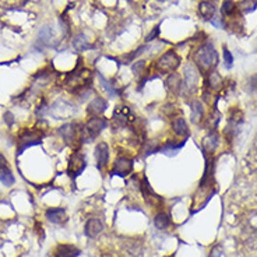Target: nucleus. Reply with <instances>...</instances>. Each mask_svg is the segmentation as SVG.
Returning <instances> with one entry per match:
<instances>
[{
  "instance_id": "1",
  "label": "nucleus",
  "mask_w": 257,
  "mask_h": 257,
  "mask_svg": "<svg viewBox=\"0 0 257 257\" xmlns=\"http://www.w3.org/2000/svg\"><path fill=\"white\" fill-rule=\"evenodd\" d=\"M194 65L200 73L210 74L218 65V53L213 44H203L194 53Z\"/></svg>"
},
{
  "instance_id": "2",
  "label": "nucleus",
  "mask_w": 257,
  "mask_h": 257,
  "mask_svg": "<svg viewBox=\"0 0 257 257\" xmlns=\"http://www.w3.org/2000/svg\"><path fill=\"white\" fill-rule=\"evenodd\" d=\"M106 126H108L106 118L91 116L84 125H81V143H89L95 140L106 129Z\"/></svg>"
},
{
  "instance_id": "3",
  "label": "nucleus",
  "mask_w": 257,
  "mask_h": 257,
  "mask_svg": "<svg viewBox=\"0 0 257 257\" xmlns=\"http://www.w3.org/2000/svg\"><path fill=\"white\" fill-rule=\"evenodd\" d=\"M136 115L129 106L126 105H118L115 110H113V115L110 119V125L113 129H130L134 123H136Z\"/></svg>"
},
{
  "instance_id": "4",
  "label": "nucleus",
  "mask_w": 257,
  "mask_h": 257,
  "mask_svg": "<svg viewBox=\"0 0 257 257\" xmlns=\"http://www.w3.org/2000/svg\"><path fill=\"white\" fill-rule=\"evenodd\" d=\"M45 137V133L42 132V129H25L24 132L20 133L18 139H17V154L20 155L24 153V150H27L28 147L41 144V141Z\"/></svg>"
},
{
  "instance_id": "5",
  "label": "nucleus",
  "mask_w": 257,
  "mask_h": 257,
  "mask_svg": "<svg viewBox=\"0 0 257 257\" xmlns=\"http://www.w3.org/2000/svg\"><path fill=\"white\" fill-rule=\"evenodd\" d=\"M179 66H180V58H179L176 51H173V49H169L168 52H165L155 62V70L160 74L175 73Z\"/></svg>"
},
{
  "instance_id": "6",
  "label": "nucleus",
  "mask_w": 257,
  "mask_h": 257,
  "mask_svg": "<svg viewBox=\"0 0 257 257\" xmlns=\"http://www.w3.org/2000/svg\"><path fill=\"white\" fill-rule=\"evenodd\" d=\"M87 168V158H86V154L81 151L80 148H76L70 158H69V162H67V173L72 179H76L79 177L84 172V169Z\"/></svg>"
},
{
  "instance_id": "7",
  "label": "nucleus",
  "mask_w": 257,
  "mask_h": 257,
  "mask_svg": "<svg viewBox=\"0 0 257 257\" xmlns=\"http://www.w3.org/2000/svg\"><path fill=\"white\" fill-rule=\"evenodd\" d=\"M133 168H134V161L133 158L127 157V155H119L112 165L110 169V175L112 176L119 177H127L133 173Z\"/></svg>"
},
{
  "instance_id": "8",
  "label": "nucleus",
  "mask_w": 257,
  "mask_h": 257,
  "mask_svg": "<svg viewBox=\"0 0 257 257\" xmlns=\"http://www.w3.org/2000/svg\"><path fill=\"white\" fill-rule=\"evenodd\" d=\"M59 134L63 137L69 146H76L77 143H81V125L77 123H66L59 127Z\"/></svg>"
},
{
  "instance_id": "9",
  "label": "nucleus",
  "mask_w": 257,
  "mask_h": 257,
  "mask_svg": "<svg viewBox=\"0 0 257 257\" xmlns=\"http://www.w3.org/2000/svg\"><path fill=\"white\" fill-rule=\"evenodd\" d=\"M139 189L148 206H161L162 198L155 193L154 189L151 187V184L148 183V179L146 175L141 177V180L139 182Z\"/></svg>"
},
{
  "instance_id": "10",
  "label": "nucleus",
  "mask_w": 257,
  "mask_h": 257,
  "mask_svg": "<svg viewBox=\"0 0 257 257\" xmlns=\"http://www.w3.org/2000/svg\"><path fill=\"white\" fill-rule=\"evenodd\" d=\"M94 155H95L96 168L99 171L108 168V165H109V146L105 141H101L96 144Z\"/></svg>"
},
{
  "instance_id": "11",
  "label": "nucleus",
  "mask_w": 257,
  "mask_h": 257,
  "mask_svg": "<svg viewBox=\"0 0 257 257\" xmlns=\"http://www.w3.org/2000/svg\"><path fill=\"white\" fill-rule=\"evenodd\" d=\"M165 88H167V91H168L169 94H172V95H180L184 88L182 77H180L176 72H175V73L168 74L167 79H165Z\"/></svg>"
},
{
  "instance_id": "12",
  "label": "nucleus",
  "mask_w": 257,
  "mask_h": 257,
  "mask_svg": "<svg viewBox=\"0 0 257 257\" xmlns=\"http://www.w3.org/2000/svg\"><path fill=\"white\" fill-rule=\"evenodd\" d=\"M106 108H108V101L103 96L96 95L92 98V101L87 106V115L89 118L91 116H99L106 110Z\"/></svg>"
},
{
  "instance_id": "13",
  "label": "nucleus",
  "mask_w": 257,
  "mask_h": 257,
  "mask_svg": "<svg viewBox=\"0 0 257 257\" xmlns=\"http://www.w3.org/2000/svg\"><path fill=\"white\" fill-rule=\"evenodd\" d=\"M184 143H186V140L184 139L180 140V141H177V140H173V139L165 140L164 143H161L160 153L168 155V157H173V155H176L177 153L183 148Z\"/></svg>"
},
{
  "instance_id": "14",
  "label": "nucleus",
  "mask_w": 257,
  "mask_h": 257,
  "mask_svg": "<svg viewBox=\"0 0 257 257\" xmlns=\"http://www.w3.org/2000/svg\"><path fill=\"white\" fill-rule=\"evenodd\" d=\"M0 182L6 186L14 184V176H13L11 169L8 167L6 157L3 154H0Z\"/></svg>"
},
{
  "instance_id": "15",
  "label": "nucleus",
  "mask_w": 257,
  "mask_h": 257,
  "mask_svg": "<svg viewBox=\"0 0 257 257\" xmlns=\"http://www.w3.org/2000/svg\"><path fill=\"white\" fill-rule=\"evenodd\" d=\"M171 129L177 137H187L189 136V125H187L186 119L182 118V116H176L171 120Z\"/></svg>"
},
{
  "instance_id": "16",
  "label": "nucleus",
  "mask_w": 257,
  "mask_h": 257,
  "mask_svg": "<svg viewBox=\"0 0 257 257\" xmlns=\"http://www.w3.org/2000/svg\"><path fill=\"white\" fill-rule=\"evenodd\" d=\"M183 79H184L183 81L184 88L189 89V91L196 89L198 83V76H197V70H196L194 67H191V66L184 67Z\"/></svg>"
},
{
  "instance_id": "17",
  "label": "nucleus",
  "mask_w": 257,
  "mask_h": 257,
  "mask_svg": "<svg viewBox=\"0 0 257 257\" xmlns=\"http://www.w3.org/2000/svg\"><path fill=\"white\" fill-rule=\"evenodd\" d=\"M220 143V136L215 130H210V133L207 134L204 140H203V150L207 154H213L215 151V148L218 147Z\"/></svg>"
},
{
  "instance_id": "18",
  "label": "nucleus",
  "mask_w": 257,
  "mask_h": 257,
  "mask_svg": "<svg viewBox=\"0 0 257 257\" xmlns=\"http://www.w3.org/2000/svg\"><path fill=\"white\" fill-rule=\"evenodd\" d=\"M103 229V225L101 221L98 220V218H91L86 222V227H84V234L88 236V238H96V236L99 235L101 232H102Z\"/></svg>"
},
{
  "instance_id": "19",
  "label": "nucleus",
  "mask_w": 257,
  "mask_h": 257,
  "mask_svg": "<svg viewBox=\"0 0 257 257\" xmlns=\"http://www.w3.org/2000/svg\"><path fill=\"white\" fill-rule=\"evenodd\" d=\"M46 218L53 224H62L66 221V211L62 207H53L46 210Z\"/></svg>"
},
{
  "instance_id": "20",
  "label": "nucleus",
  "mask_w": 257,
  "mask_h": 257,
  "mask_svg": "<svg viewBox=\"0 0 257 257\" xmlns=\"http://www.w3.org/2000/svg\"><path fill=\"white\" fill-rule=\"evenodd\" d=\"M198 14L201 15L204 20L211 21L214 18V14H215V7H214V4H211L210 1H201V3L198 4Z\"/></svg>"
},
{
  "instance_id": "21",
  "label": "nucleus",
  "mask_w": 257,
  "mask_h": 257,
  "mask_svg": "<svg viewBox=\"0 0 257 257\" xmlns=\"http://www.w3.org/2000/svg\"><path fill=\"white\" fill-rule=\"evenodd\" d=\"M73 46L76 48V49H77V51H80V52L88 51V49H91L89 39L87 38V35H84V34H79V35H76V37H74Z\"/></svg>"
},
{
  "instance_id": "22",
  "label": "nucleus",
  "mask_w": 257,
  "mask_h": 257,
  "mask_svg": "<svg viewBox=\"0 0 257 257\" xmlns=\"http://www.w3.org/2000/svg\"><path fill=\"white\" fill-rule=\"evenodd\" d=\"M80 255V250L73 245H60L58 249V257H77Z\"/></svg>"
},
{
  "instance_id": "23",
  "label": "nucleus",
  "mask_w": 257,
  "mask_h": 257,
  "mask_svg": "<svg viewBox=\"0 0 257 257\" xmlns=\"http://www.w3.org/2000/svg\"><path fill=\"white\" fill-rule=\"evenodd\" d=\"M154 225L158 229H161V231L167 229L171 225V217H169V214L162 213V211L157 214L154 218Z\"/></svg>"
},
{
  "instance_id": "24",
  "label": "nucleus",
  "mask_w": 257,
  "mask_h": 257,
  "mask_svg": "<svg viewBox=\"0 0 257 257\" xmlns=\"http://www.w3.org/2000/svg\"><path fill=\"white\" fill-rule=\"evenodd\" d=\"M52 37H53V34H52L51 28L44 27L38 34V44L42 45V46H49L52 42Z\"/></svg>"
},
{
  "instance_id": "25",
  "label": "nucleus",
  "mask_w": 257,
  "mask_h": 257,
  "mask_svg": "<svg viewBox=\"0 0 257 257\" xmlns=\"http://www.w3.org/2000/svg\"><path fill=\"white\" fill-rule=\"evenodd\" d=\"M203 113H204V109H203L201 102L194 101V102L191 103V120L194 123H198L203 119Z\"/></svg>"
},
{
  "instance_id": "26",
  "label": "nucleus",
  "mask_w": 257,
  "mask_h": 257,
  "mask_svg": "<svg viewBox=\"0 0 257 257\" xmlns=\"http://www.w3.org/2000/svg\"><path fill=\"white\" fill-rule=\"evenodd\" d=\"M257 7V0H243L242 3L239 4V8L243 13H252L255 11Z\"/></svg>"
},
{
  "instance_id": "27",
  "label": "nucleus",
  "mask_w": 257,
  "mask_h": 257,
  "mask_svg": "<svg viewBox=\"0 0 257 257\" xmlns=\"http://www.w3.org/2000/svg\"><path fill=\"white\" fill-rule=\"evenodd\" d=\"M146 62L144 60H137L134 65L132 66V72L134 73V76H139V77H143L146 74Z\"/></svg>"
},
{
  "instance_id": "28",
  "label": "nucleus",
  "mask_w": 257,
  "mask_h": 257,
  "mask_svg": "<svg viewBox=\"0 0 257 257\" xmlns=\"http://www.w3.org/2000/svg\"><path fill=\"white\" fill-rule=\"evenodd\" d=\"M235 10H236V4L232 1V0H225V1L222 3V8H221L222 14L232 15L234 13H235Z\"/></svg>"
},
{
  "instance_id": "29",
  "label": "nucleus",
  "mask_w": 257,
  "mask_h": 257,
  "mask_svg": "<svg viewBox=\"0 0 257 257\" xmlns=\"http://www.w3.org/2000/svg\"><path fill=\"white\" fill-rule=\"evenodd\" d=\"M224 59H225V66L228 69H231L232 65H234V56H232V53L228 51L227 48H224Z\"/></svg>"
},
{
  "instance_id": "30",
  "label": "nucleus",
  "mask_w": 257,
  "mask_h": 257,
  "mask_svg": "<svg viewBox=\"0 0 257 257\" xmlns=\"http://www.w3.org/2000/svg\"><path fill=\"white\" fill-rule=\"evenodd\" d=\"M160 35V25H157V27H154L153 28V31L150 32L147 35V38H146V42H153V41H155V38Z\"/></svg>"
},
{
  "instance_id": "31",
  "label": "nucleus",
  "mask_w": 257,
  "mask_h": 257,
  "mask_svg": "<svg viewBox=\"0 0 257 257\" xmlns=\"http://www.w3.org/2000/svg\"><path fill=\"white\" fill-rule=\"evenodd\" d=\"M249 87L253 92H257V74L249 80Z\"/></svg>"
},
{
  "instance_id": "32",
  "label": "nucleus",
  "mask_w": 257,
  "mask_h": 257,
  "mask_svg": "<svg viewBox=\"0 0 257 257\" xmlns=\"http://www.w3.org/2000/svg\"><path fill=\"white\" fill-rule=\"evenodd\" d=\"M4 120L7 122L8 126H13V123H14V119H13V115H11L10 112H6V113H4Z\"/></svg>"
},
{
  "instance_id": "33",
  "label": "nucleus",
  "mask_w": 257,
  "mask_h": 257,
  "mask_svg": "<svg viewBox=\"0 0 257 257\" xmlns=\"http://www.w3.org/2000/svg\"><path fill=\"white\" fill-rule=\"evenodd\" d=\"M213 252L214 253L211 255V257H220L221 256V248H215Z\"/></svg>"
}]
</instances>
